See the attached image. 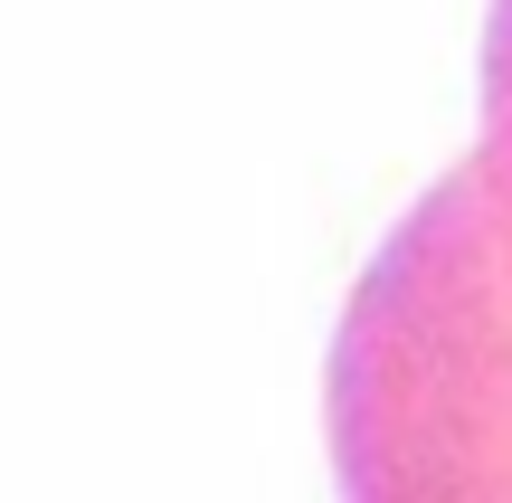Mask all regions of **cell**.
<instances>
[{
    "label": "cell",
    "mask_w": 512,
    "mask_h": 503,
    "mask_svg": "<svg viewBox=\"0 0 512 503\" xmlns=\"http://www.w3.org/2000/svg\"><path fill=\"white\" fill-rule=\"evenodd\" d=\"M465 181H475L484 219H494V247L512 266V0H494V19H484V133H475Z\"/></svg>",
    "instance_id": "cell-2"
},
{
    "label": "cell",
    "mask_w": 512,
    "mask_h": 503,
    "mask_svg": "<svg viewBox=\"0 0 512 503\" xmlns=\"http://www.w3.org/2000/svg\"><path fill=\"white\" fill-rule=\"evenodd\" d=\"M323 418L342 503H512V266L465 162L361 266Z\"/></svg>",
    "instance_id": "cell-1"
}]
</instances>
